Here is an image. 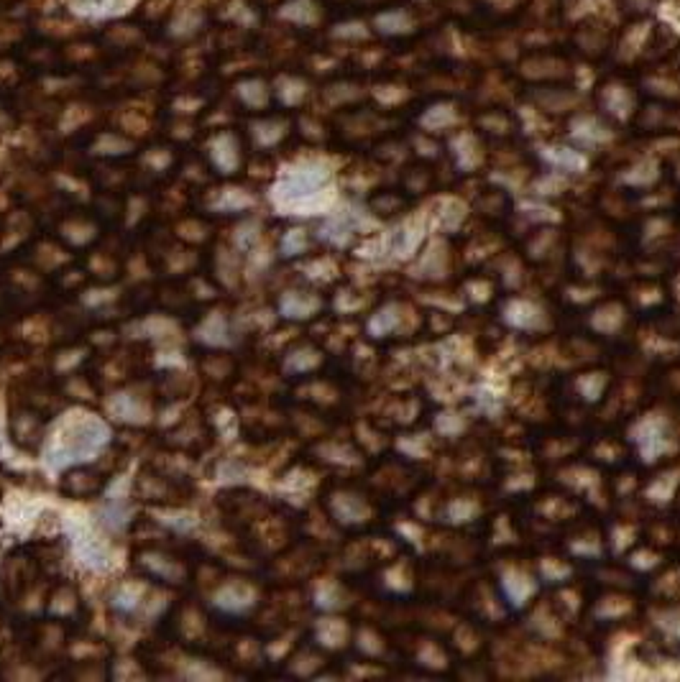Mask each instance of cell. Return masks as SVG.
Here are the masks:
<instances>
[{
	"instance_id": "6da1fadb",
	"label": "cell",
	"mask_w": 680,
	"mask_h": 682,
	"mask_svg": "<svg viewBox=\"0 0 680 682\" xmlns=\"http://www.w3.org/2000/svg\"><path fill=\"white\" fill-rule=\"evenodd\" d=\"M105 442H108V427L93 417H85L54 437L47 452V463L51 467H66L69 463L90 460Z\"/></svg>"
},
{
	"instance_id": "7a4b0ae2",
	"label": "cell",
	"mask_w": 680,
	"mask_h": 682,
	"mask_svg": "<svg viewBox=\"0 0 680 682\" xmlns=\"http://www.w3.org/2000/svg\"><path fill=\"white\" fill-rule=\"evenodd\" d=\"M133 5V0H69V8L85 19H110L121 16Z\"/></svg>"
}]
</instances>
